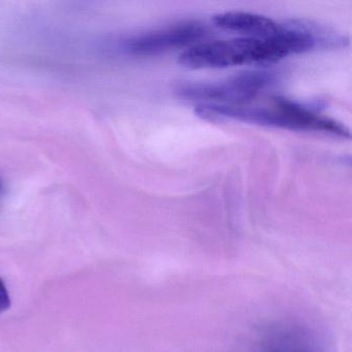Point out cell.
<instances>
[{"instance_id":"obj_7","label":"cell","mask_w":352,"mask_h":352,"mask_svg":"<svg viewBox=\"0 0 352 352\" xmlns=\"http://www.w3.org/2000/svg\"><path fill=\"white\" fill-rule=\"evenodd\" d=\"M11 307V296L5 281L0 278V313L6 312Z\"/></svg>"},{"instance_id":"obj_3","label":"cell","mask_w":352,"mask_h":352,"mask_svg":"<svg viewBox=\"0 0 352 352\" xmlns=\"http://www.w3.org/2000/svg\"><path fill=\"white\" fill-rule=\"evenodd\" d=\"M274 81L275 74L272 72H246L222 81L182 84L176 92L179 98L199 104L244 106L273 85Z\"/></svg>"},{"instance_id":"obj_1","label":"cell","mask_w":352,"mask_h":352,"mask_svg":"<svg viewBox=\"0 0 352 352\" xmlns=\"http://www.w3.org/2000/svg\"><path fill=\"white\" fill-rule=\"evenodd\" d=\"M316 49L312 34L296 22L269 38H238L199 43L185 50L179 63L187 69H226L239 65H271L292 54Z\"/></svg>"},{"instance_id":"obj_8","label":"cell","mask_w":352,"mask_h":352,"mask_svg":"<svg viewBox=\"0 0 352 352\" xmlns=\"http://www.w3.org/2000/svg\"><path fill=\"white\" fill-rule=\"evenodd\" d=\"M3 182H1V181H0V195H1V193H3Z\"/></svg>"},{"instance_id":"obj_4","label":"cell","mask_w":352,"mask_h":352,"mask_svg":"<svg viewBox=\"0 0 352 352\" xmlns=\"http://www.w3.org/2000/svg\"><path fill=\"white\" fill-rule=\"evenodd\" d=\"M250 352H335L327 336L300 319L272 321L255 333Z\"/></svg>"},{"instance_id":"obj_6","label":"cell","mask_w":352,"mask_h":352,"mask_svg":"<svg viewBox=\"0 0 352 352\" xmlns=\"http://www.w3.org/2000/svg\"><path fill=\"white\" fill-rule=\"evenodd\" d=\"M217 28L228 32L244 34L245 38H269L283 30L284 24L278 23L271 18L248 12L230 11L214 16Z\"/></svg>"},{"instance_id":"obj_2","label":"cell","mask_w":352,"mask_h":352,"mask_svg":"<svg viewBox=\"0 0 352 352\" xmlns=\"http://www.w3.org/2000/svg\"><path fill=\"white\" fill-rule=\"evenodd\" d=\"M195 112L209 121L234 120L290 131H317L343 139L350 138L349 129L345 125L287 98H274L269 107L199 104Z\"/></svg>"},{"instance_id":"obj_5","label":"cell","mask_w":352,"mask_h":352,"mask_svg":"<svg viewBox=\"0 0 352 352\" xmlns=\"http://www.w3.org/2000/svg\"><path fill=\"white\" fill-rule=\"evenodd\" d=\"M208 34V28L199 22H181L131 36L122 43L121 49L131 56H157L177 49L190 48Z\"/></svg>"}]
</instances>
